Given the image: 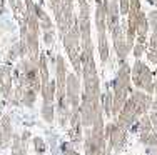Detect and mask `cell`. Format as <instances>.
Returning <instances> with one entry per match:
<instances>
[{
  "mask_svg": "<svg viewBox=\"0 0 157 155\" xmlns=\"http://www.w3.org/2000/svg\"><path fill=\"white\" fill-rule=\"evenodd\" d=\"M149 22H151L152 28H154V32L157 30V12H151V15H149Z\"/></svg>",
  "mask_w": 157,
  "mask_h": 155,
  "instance_id": "2e32d148",
  "label": "cell"
},
{
  "mask_svg": "<svg viewBox=\"0 0 157 155\" xmlns=\"http://www.w3.org/2000/svg\"><path fill=\"white\" fill-rule=\"evenodd\" d=\"M13 155H27V143L22 142L18 135H13V147H12Z\"/></svg>",
  "mask_w": 157,
  "mask_h": 155,
  "instance_id": "5bb4252c",
  "label": "cell"
},
{
  "mask_svg": "<svg viewBox=\"0 0 157 155\" xmlns=\"http://www.w3.org/2000/svg\"><path fill=\"white\" fill-rule=\"evenodd\" d=\"M100 103H102V112L104 115L109 119L112 117V92H104L102 95H100Z\"/></svg>",
  "mask_w": 157,
  "mask_h": 155,
  "instance_id": "8fae6325",
  "label": "cell"
},
{
  "mask_svg": "<svg viewBox=\"0 0 157 155\" xmlns=\"http://www.w3.org/2000/svg\"><path fill=\"white\" fill-rule=\"evenodd\" d=\"M40 94H42V100H44V103H48V105H54V97H55V83H54V82H48L47 85H44V87H42Z\"/></svg>",
  "mask_w": 157,
  "mask_h": 155,
  "instance_id": "30bf717a",
  "label": "cell"
},
{
  "mask_svg": "<svg viewBox=\"0 0 157 155\" xmlns=\"http://www.w3.org/2000/svg\"><path fill=\"white\" fill-rule=\"evenodd\" d=\"M147 58L152 62V64H157V54H155V52H151V50H149V52H147Z\"/></svg>",
  "mask_w": 157,
  "mask_h": 155,
  "instance_id": "ac0fdd59",
  "label": "cell"
},
{
  "mask_svg": "<svg viewBox=\"0 0 157 155\" xmlns=\"http://www.w3.org/2000/svg\"><path fill=\"white\" fill-rule=\"evenodd\" d=\"M32 142H33V147H35V152H37V153H44V152L47 150L45 142H44V140L40 138V137H33Z\"/></svg>",
  "mask_w": 157,
  "mask_h": 155,
  "instance_id": "9a60e30c",
  "label": "cell"
},
{
  "mask_svg": "<svg viewBox=\"0 0 157 155\" xmlns=\"http://www.w3.org/2000/svg\"><path fill=\"white\" fill-rule=\"evenodd\" d=\"M67 100H69L70 110L78 112V107H80V83L74 75L67 73Z\"/></svg>",
  "mask_w": 157,
  "mask_h": 155,
  "instance_id": "8992f818",
  "label": "cell"
},
{
  "mask_svg": "<svg viewBox=\"0 0 157 155\" xmlns=\"http://www.w3.org/2000/svg\"><path fill=\"white\" fill-rule=\"evenodd\" d=\"M85 155H107V140H105V125L104 115L99 117L90 128H87L84 138Z\"/></svg>",
  "mask_w": 157,
  "mask_h": 155,
  "instance_id": "3957f363",
  "label": "cell"
},
{
  "mask_svg": "<svg viewBox=\"0 0 157 155\" xmlns=\"http://www.w3.org/2000/svg\"><path fill=\"white\" fill-rule=\"evenodd\" d=\"M155 3H157V0H155Z\"/></svg>",
  "mask_w": 157,
  "mask_h": 155,
  "instance_id": "7402d4cb",
  "label": "cell"
},
{
  "mask_svg": "<svg viewBox=\"0 0 157 155\" xmlns=\"http://www.w3.org/2000/svg\"><path fill=\"white\" fill-rule=\"evenodd\" d=\"M149 117H151V122H152V128L157 132V110H152L149 113Z\"/></svg>",
  "mask_w": 157,
  "mask_h": 155,
  "instance_id": "e0dca14e",
  "label": "cell"
},
{
  "mask_svg": "<svg viewBox=\"0 0 157 155\" xmlns=\"http://www.w3.org/2000/svg\"><path fill=\"white\" fill-rule=\"evenodd\" d=\"M0 90H2L5 98H10V95H12V79L9 75V68H3L2 75H0Z\"/></svg>",
  "mask_w": 157,
  "mask_h": 155,
  "instance_id": "9c48e42d",
  "label": "cell"
},
{
  "mask_svg": "<svg viewBox=\"0 0 157 155\" xmlns=\"http://www.w3.org/2000/svg\"><path fill=\"white\" fill-rule=\"evenodd\" d=\"M105 140H107V155L121 153L127 145V130L121 128L115 122L105 125Z\"/></svg>",
  "mask_w": 157,
  "mask_h": 155,
  "instance_id": "5b68a950",
  "label": "cell"
},
{
  "mask_svg": "<svg viewBox=\"0 0 157 155\" xmlns=\"http://www.w3.org/2000/svg\"><path fill=\"white\" fill-rule=\"evenodd\" d=\"M130 82H132L130 68L127 64H122V67L114 80V88H112V117H117V113L121 112V109L124 107L127 98L132 94Z\"/></svg>",
  "mask_w": 157,
  "mask_h": 155,
  "instance_id": "7a4b0ae2",
  "label": "cell"
},
{
  "mask_svg": "<svg viewBox=\"0 0 157 155\" xmlns=\"http://www.w3.org/2000/svg\"><path fill=\"white\" fill-rule=\"evenodd\" d=\"M154 92L157 94V70H155V73H154Z\"/></svg>",
  "mask_w": 157,
  "mask_h": 155,
  "instance_id": "ffe728a7",
  "label": "cell"
},
{
  "mask_svg": "<svg viewBox=\"0 0 157 155\" xmlns=\"http://www.w3.org/2000/svg\"><path fill=\"white\" fill-rule=\"evenodd\" d=\"M149 153H151V155H157V149H151V150H149Z\"/></svg>",
  "mask_w": 157,
  "mask_h": 155,
  "instance_id": "44dd1931",
  "label": "cell"
},
{
  "mask_svg": "<svg viewBox=\"0 0 157 155\" xmlns=\"http://www.w3.org/2000/svg\"><path fill=\"white\" fill-rule=\"evenodd\" d=\"M130 130H132L134 134H137V135H140V134H147V132L154 130V128H152L151 117H149V115H142L140 119L132 125V128H130Z\"/></svg>",
  "mask_w": 157,
  "mask_h": 155,
  "instance_id": "ba28073f",
  "label": "cell"
},
{
  "mask_svg": "<svg viewBox=\"0 0 157 155\" xmlns=\"http://www.w3.org/2000/svg\"><path fill=\"white\" fill-rule=\"evenodd\" d=\"M20 138H22V142H25V143H27V140L30 138V132H29V130H25L24 134H22V137H20Z\"/></svg>",
  "mask_w": 157,
  "mask_h": 155,
  "instance_id": "d6986e66",
  "label": "cell"
},
{
  "mask_svg": "<svg viewBox=\"0 0 157 155\" xmlns=\"http://www.w3.org/2000/svg\"><path fill=\"white\" fill-rule=\"evenodd\" d=\"M139 142L144 143V145H147V147H151V149H157V132L151 130V132H147V134H140Z\"/></svg>",
  "mask_w": 157,
  "mask_h": 155,
  "instance_id": "7c38bea8",
  "label": "cell"
},
{
  "mask_svg": "<svg viewBox=\"0 0 157 155\" xmlns=\"http://www.w3.org/2000/svg\"><path fill=\"white\" fill-rule=\"evenodd\" d=\"M40 115H42V119L45 120L47 124H54V119H55V109H54V105L44 103L42 109H40Z\"/></svg>",
  "mask_w": 157,
  "mask_h": 155,
  "instance_id": "4fadbf2b",
  "label": "cell"
},
{
  "mask_svg": "<svg viewBox=\"0 0 157 155\" xmlns=\"http://www.w3.org/2000/svg\"><path fill=\"white\" fill-rule=\"evenodd\" d=\"M152 100L154 98L149 94L142 90H132L130 97L127 98L124 107L115 117V124L124 130L132 128V125L140 119L142 115H147V112L152 109Z\"/></svg>",
  "mask_w": 157,
  "mask_h": 155,
  "instance_id": "6da1fadb",
  "label": "cell"
},
{
  "mask_svg": "<svg viewBox=\"0 0 157 155\" xmlns=\"http://www.w3.org/2000/svg\"><path fill=\"white\" fill-rule=\"evenodd\" d=\"M130 79H132L134 85L139 88V90L145 92L149 95L154 92V75H152L151 68L144 62L137 60L134 64L132 70H130Z\"/></svg>",
  "mask_w": 157,
  "mask_h": 155,
  "instance_id": "277c9868",
  "label": "cell"
},
{
  "mask_svg": "<svg viewBox=\"0 0 157 155\" xmlns=\"http://www.w3.org/2000/svg\"><path fill=\"white\" fill-rule=\"evenodd\" d=\"M114 40H115V49H117L119 57L124 60L127 57V54H129V50H130V45L127 43L125 37L122 35V32L119 30V28H114Z\"/></svg>",
  "mask_w": 157,
  "mask_h": 155,
  "instance_id": "52a82bcc",
  "label": "cell"
}]
</instances>
